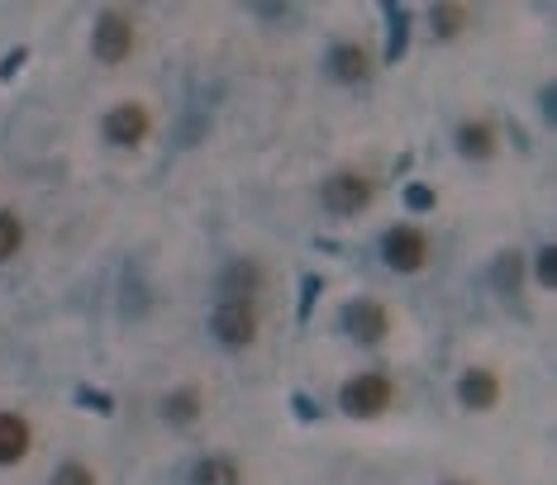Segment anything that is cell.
<instances>
[{
  "label": "cell",
  "mask_w": 557,
  "mask_h": 485,
  "mask_svg": "<svg viewBox=\"0 0 557 485\" xmlns=\"http://www.w3.org/2000/svg\"><path fill=\"white\" fill-rule=\"evenodd\" d=\"M391 381L382 372H358L344 381V390H338V410L348 419H382L391 410Z\"/></svg>",
  "instance_id": "6da1fadb"
},
{
  "label": "cell",
  "mask_w": 557,
  "mask_h": 485,
  "mask_svg": "<svg viewBox=\"0 0 557 485\" xmlns=\"http://www.w3.org/2000/svg\"><path fill=\"white\" fill-rule=\"evenodd\" d=\"M210 334H214V343H220V348H230V352L252 348V338H258V304L214 300V310H210Z\"/></svg>",
  "instance_id": "7a4b0ae2"
},
{
  "label": "cell",
  "mask_w": 557,
  "mask_h": 485,
  "mask_svg": "<svg viewBox=\"0 0 557 485\" xmlns=\"http://www.w3.org/2000/svg\"><path fill=\"white\" fill-rule=\"evenodd\" d=\"M372 196H376L372 176H367V172H352V167L324 176V186H320L324 210L338 214V220H348V214H362L367 206H372Z\"/></svg>",
  "instance_id": "3957f363"
},
{
  "label": "cell",
  "mask_w": 557,
  "mask_h": 485,
  "mask_svg": "<svg viewBox=\"0 0 557 485\" xmlns=\"http://www.w3.org/2000/svg\"><path fill=\"white\" fill-rule=\"evenodd\" d=\"M91 53H96V62H106V67H120V62L134 53V20L124 15V10H106V15H96Z\"/></svg>",
  "instance_id": "277c9868"
},
{
  "label": "cell",
  "mask_w": 557,
  "mask_h": 485,
  "mask_svg": "<svg viewBox=\"0 0 557 485\" xmlns=\"http://www.w3.org/2000/svg\"><path fill=\"white\" fill-rule=\"evenodd\" d=\"M382 262L391 266V272L410 276V272H424L429 262V242L414 224H391L386 238H382Z\"/></svg>",
  "instance_id": "5b68a950"
},
{
  "label": "cell",
  "mask_w": 557,
  "mask_h": 485,
  "mask_svg": "<svg viewBox=\"0 0 557 485\" xmlns=\"http://www.w3.org/2000/svg\"><path fill=\"white\" fill-rule=\"evenodd\" d=\"M338 328H344L352 343L372 348V343H382V338H386L391 319H386V310H382V300L358 296V300H348V304H344V314H338Z\"/></svg>",
  "instance_id": "8992f818"
},
{
  "label": "cell",
  "mask_w": 557,
  "mask_h": 485,
  "mask_svg": "<svg viewBox=\"0 0 557 485\" xmlns=\"http://www.w3.org/2000/svg\"><path fill=\"white\" fill-rule=\"evenodd\" d=\"M100 129H106V138L115 148H138L148 134H153V114L138 105V100H124V105H115L106 114V124H100Z\"/></svg>",
  "instance_id": "52a82bcc"
},
{
  "label": "cell",
  "mask_w": 557,
  "mask_h": 485,
  "mask_svg": "<svg viewBox=\"0 0 557 485\" xmlns=\"http://www.w3.org/2000/svg\"><path fill=\"white\" fill-rule=\"evenodd\" d=\"M324 72H329V82H338V86H362L367 76H372V53H367L362 43H334L324 53Z\"/></svg>",
  "instance_id": "ba28073f"
},
{
  "label": "cell",
  "mask_w": 557,
  "mask_h": 485,
  "mask_svg": "<svg viewBox=\"0 0 557 485\" xmlns=\"http://www.w3.org/2000/svg\"><path fill=\"white\" fill-rule=\"evenodd\" d=\"M220 300H244V304H258L262 296V266L252 258H234L230 266L220 272Z\"/></svg>",
  "instance_id": "9c48e42d"
},
{
  "label": "cell",
  "mask_w": 557,
  "mask_h": 485,
  "mask_svg": "<svg viewBox=\"0 0 557 485\" xmlns=\"http://www.w3.org/2000/svg\"><path fill=\"white\" fill-rule=\"evenodd\" d=\"M496 400H500V376L496 372L472 366V372L458 376V405H462V410L486 414V410H496Z\"/></svg>",
  "instance_id": "30bf717a"
},
{
  "label": "cell",
  "mask_w": 557,
  "mask_h": 485,
  "mask_svg": "<svg viewBox=\"0 0 557 485\" xmlns=\"http://www.w3.org/2000/svg\"><path fill=\"white\" fill-rule=\"evenodd\" d=\"M29 443H34L29 419L15 410H0V467H20L29 457Z\"/></svg>",
  "instance_id": "8fae6325"
},
{
  "label": "cell",
  "mask_w": 557,
  "mask_h": 485,
  "mask_svg": "<svg viewBox=\"0 0 557 485\" xmlns=\"http://www.w3.org/2000/svg\"><path fill=\"white\" fill-rule=\"evenodd\" d=\"M453 144H458V152H462L467 162H486V158H496L500 138H496V124H486V120H462L458 134H453Z\"/></svg>",
  "instance_id": "7c38bea8"
},
{
  "label": "cell",
  "mask_w": 557,
  "mask_h": 485,
  "mask_svg": "<svg viewBox=\"0 0 557 485\" xmlns=\"http://www.w3.org/2000/svg\"><path fill=\"white\" fill-rule=\"evenodd\" d=\"M158 414H162V424L168 428H191L200 419V390H191V386L168 390L162 395V405H158Z\"/></svg>",
  "instance_id": "4fadbf2b"
},
{
  "label": "cell",
  "mask_w": 557,
  "mask_h": 485,
  "mask_svg": "<svg viewBox=\"0 0 557 485\" xmlns=\"http://www.w3.org/2000/svg\"><path fill=\"white\" fill-rule=\"evenodd\" d=\"M191 485H244V476H238V467L230 462V457L210 452L191 467Z\"/></svg>",
  "instance_id": "5bb4252c"
},
{
  "label": "cell",
  "mask_w": 557,
  "mask_h": 485,
  "mask_svg": "<svg viewBox=\"0 0 557 485\" xmlns=\"http://www.w3.org/2000/svg\"><path fill=\"white\" fill-rule=\"evenodd\" d=\"M386 20H391V48H386V62H400L405 58V43H410V10H400L396 0H386Z\"/></svg>",
  "instance_id": "9a60e30c"
},
{
  "label": "cell",
  "mask_w": 557,
  "mask_h": 485,
  "mask_svg": "<svg viewBox=\"0 0 557 485\" xmlns=\"http://www.w3.org/2000/svg\"><path fill=\"white\" fill-rule=\"evenodd\" d=\"M462 24H467L462 5H434L429 10V29H434V38H458Z\"/></svg>",
  "instance_id": "2e32d148"
},
{
  "label": "cell",
  "mask_w": 557,
  "mask_h": 485,
  "mask_svg": "<svg viewBox=\"0 0 557 485\" xmlns=\"http://www.w3.org/2000/svg\"><path fill=\"white\" fill-rule=\"evenodd\" d=\"M24 248V224L15 210H0V262H10Z\"/></svg>",
  "instance_id": "e0dca14e"
},
{
  "label": "cell",
  "mask_w": 557,
  "mask_h": 485,
  "mask_svg": "<svg viewBox=\"0 0 557 485\" xmlns=\"http://www.w3.org/2000/svg\"><path fill=\"white\" fill-rule=\"evenodd\" d=\"M48 485H96V471L86 467V462H62Z\"/></svg>",
  "instance_id": "ac0fdd59"
},
{
  "label": "cell",
  "mask_w": 557,
  "mask_h": 485,
  "mask_svg": "<svg viewBox=\"0 0 557 485\" xmlns=\"http://www.w3.org/2000/svg\"><path fill=\"white\" fill-rule=\"evenodd\" d=\"M534 272H539V286H543V290L557 286V248H553V242H543V248H539Z\"/></svg>",
  "instance_id": "d6986e66"
},
{
  "label": "cell",
  "mask_w": 557,
  "mask_h": 485,
  "mask_svg": "<svg viewBox=\"0 0 557 485\" xmlns=\"http://www.w3.org/2000/svg\"><path fill=\"white\" fill-rule=\"evenodd\" d=\"M405 206H410V210H434V206H438L434 186H424V182H410V186H405Z\"/></svg>",
  "instance_id": "ffe728a7"
},
{
  "label": "cell",
  "mask_w": 557,
  "mask_h": 485,
  "mask_svg": "<svg viewBox=\"0 0 557 485\" xmlns=\"http://www.w3.org/2000/svg\"><path fill=\"white\" fill-rule=\"evenodd\" d=\"M77 405H86V410H96V414H115V400L91 390V386H77Z\"/></svg>",
  "instance_id": "44dd1931"
},
{
  "label": "cell",
  "mask_w": 557,
  "mask_h": 485,
  "mask_svg": "<svg viewBox=\"0 0 557 485\" xmlns=\"http://www.w3.org/2000/svg\"><path fill=\"white\" fill-rule=\"evenodd\" d=\"M491 276H496L505 290H515V281H519V252H505V258L496 262V272H491Z\"/></svg>",
  "instance_id": "7402d4cb"
},
{
  "label": "cell",
  "mask_w": 557,
  "mask_h": 485,
  "mask_svg": "<svg viewBox=\"0 0 557 485\" xmlns=\"http://www.w3.org/2000/svg\"><path fill=\"white\" fill-rule=\"evenodd\" d=\"M320 286H324L320 276H306V281H300V319H310V310H314V296H320Z\"/></svg>",
  "instance_id": "603a6c76"
},
{
  "label": "cell",
  "mask_w": 557,
  "mask_h": 485,
  "mask_svg": "<svg viewBox=\"0 0 557 485\" xmlns=\"http://www.w3.org/2000/svg\"><path fill=\"white\" fill-rule=\"evenodd\" d=\"M29 62V48H10V58L0 62V82H15V72Z\"/></svg>",
  "instance_id": "cb8c5ba5"
},
{
  "label": "cell",
  "mask_w": 557,
  "mask_h": 485,
  "mask_svg": "<svg viewBox=\"0 0 557 485\" xmlns=\"http://www.w3.org/2000/svg\"><path fill=\"white\" fill-rule=\"evenodd\" d=\"M290 410H296V419H306V424H314V419H320V405H314L310 395H290Z\"/></svg>",
  "instance_id": "d4e9b609"
},
{
  "label": "cell",
  "mask_w": 557,
  "mask_h": 485,
  "mask_svg": "<svg viewBox=\"0 0 557 485\" xmlns=\"http://www.w3.org/2000/svg\"><path fill=\"white\" fill-rule=\"evenodd\" d=\"M539 100H543V120H553V86H543Z\"/></svg>",
  "instance_id": "484cf974"
},
{
  "label": "cell",
  "mask_w": 557,
  "mask_h": 485,
  "mask_svg": "<svg viewBox=\"0 0 557 485\" xmlns=\"http://www.w3.org/2000/svg\"><path fill=\"white\" fill-rule=\"evenodd\" d=\"M448 485H462V481H448Z\"/></svg>",
  "instance_id": "4316f807"
}]
</instances>
